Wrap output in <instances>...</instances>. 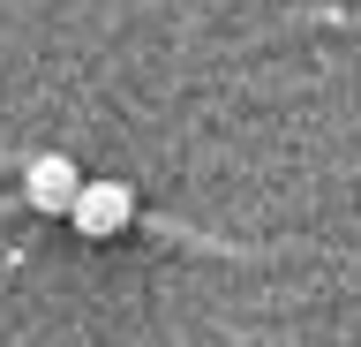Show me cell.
<instances>
[{
	"label": "cell",
	"mask_w": 361,
	"mask_h": 347,
	"mask_svg": "<svg viewBox=\"0 0 361 347\" xmlns=\"http://www.w3.org/2000/svg\"><path fill=\"white\" fill-rule=\"evenodd\" d=\"M23 196H30V211H45V219H68V211H75V196H83L75 159H61V151L30 159V166H23Z\"/></svg>",
	"instance_id": "6da1fadb"
},
{
	"label": "cell",
	"mask_w": 361,
	"mask_h": 347,
	"mask_svg": "<svg viewBox=\"0 0 361 347\" xmlns=\"http://www.w3.org/2000/svg\"><path fill=\"white\" fill-rule=\"evenodd\" d=\"M68 219H75L90 242H113L121 227H135V189L128 182H83V196H75Z\"/></svg>",
	"instance_id": "7a4b0ae2"
}]
</instances>
